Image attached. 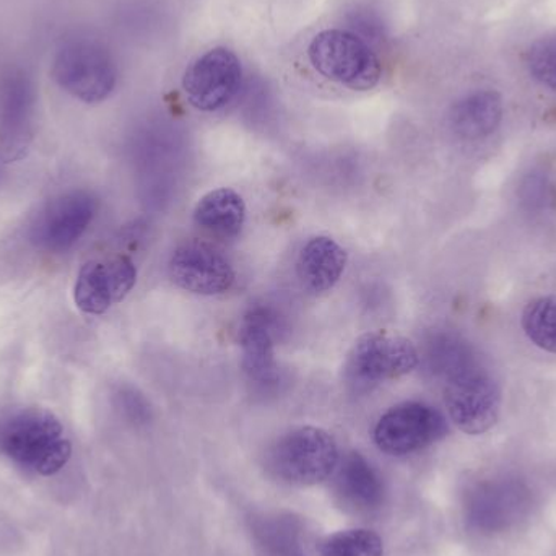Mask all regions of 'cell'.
Returning a JSON list of instances; mask_svg holds the SVG:
<instances>
[{"label":"cell","mask_w":556,"mask_h":556,"mask_svg":"<svg viewBox=\"0 0 556 556\" xmlns=\"http://www.w3.org/2000/svg\"><path fill=\"white\" fill-rule=\"evenodd\" d=\"M116 399L121 412L132 424H146L149 420V405H147L146 399L139 392L134 391L132 388H121Z\"/></svg>","instance_id":"obj_24"},{"label":"cell","mask_w":556,"mask_h":556,"mask_svg":"<svg viewBox=\"0 0 556 556\" xmlns=\"http://www.w3.org/2000/svg\"><path fill=\"white\" fill-rule=\"evenodd\" d=\"M276 330V314L261 306L251 307L240 327L244 371L251 381L264 388L278 382Z\"/></svg>","instance_id":"obj_14"},{"label":"cell","mask_w":556,"mask_h":556,"mask_svg":"<svg viewBox=\"0 0 556 556\" xmlns=\"http://www.w3.org/2000/svg\"><path fill=\"white\" fill-rule=\"evenodd\" d=\"M0 450L23 469L55 476L72 456L61 420L45 408H26L0 427Z\"/></svg>","instance_id":"obj_2"},{"label":"cell","mask_w":556,"mask_h":556,"mask_svg":"<svg viewBox=\"0 0 556 556\" xmlns=\"http://www.w3.org/2000/svg\"><path fill=\"white\" fill-rule=\"evenodd\" d=\"M98 199L88 191H68L46 202L28 228L29 243L48 254H64L75 247L93 222Z\"/></svg>","instance_id":"obj_7"},{"label":"cell","mask_w":556,"mask_h":556,"mask_svg":"<svg viewBox=\"0 0 556 556\" xmlns=\"http://www.w3.org/2000/svg\"><path fill=\"white\" fill-rule=\"evenodd\" d=\"M346 251L329 237L307 241L296 261V276L301 287L311 294L332 290L345 273Z\"/></svg>","instance_id":"obj_16"},{"label":"cell","mask_w":556,"mask_h":556,"mask_svg":"<svg viewBox=\"0 0 556 556\" xmlns=\"http://www.w3.org/2000/svg\"><path fill=\"white\" fill-rule=\"evenodd\" d=\"M194 222L199 228L217 238L238 237L247 222V204L230 188L215 189L195 205Z\"/></svg>","instance_id":"obj_18"},{"label":"cell","mask_w":556,"mask_h":556,"mask_svg":"<svg viewBox=\"0 0 556 556\" xmlns=\"http://www.w3.org/2000/svg\"><path fill=\"white\" fill-rule=\"evenodd\" d=\"M58 87L81 103L97 104L116 90V59L101 39L87 33H72L61 39L51 62Z\"/></svg>","instance_id":"obj_1"},{"label":"cell","mask_w":556,"mask_h":556,"mask_svg":"<svg viewBox=\"0 0 556 556\" xmlns=\"http://www.w3.org/2000/svg\"><path fill=\"white\" fill-rule=\"evenodd\" d=\"M320 556H384V544L368 529H349L329 535L320 545Z\"/></svg>","instance_id":"obj_21"},{"label":"cell","mask_w":556,"mask_h":556,"mask_svg":"<svg viewBox=\"0 0 556 556\" xmlns=\"http://www.w3.org/2000/svg\"><path fill=\"white\" fill-rule=\"evenodd\" d=\"M136 281V266L127 256L88 261L75 280V306L93 316L106 313L132 291Z\"/></svg>","instance_id":"obj_13"},{"label":"cell","mask_w":556,"mask_h":556,"mask_svg":"<svg viewBox=\"0 0 556 556\" xmlns=\"http://www.w3.org/2000/svg\"><path fill=\"white\" fill-rule=\"evenodd\" d=\"M243 67L231 49L214 48L189 64L182 90L195 110L214 113L227 106L241 88Z\"/></svg>","instance_id":"obj_11"},{"label":"cell","mask_w":556,"mask_h":556,"mask_svg":"<svg viewBox=\"0 0 556 556\" xmlns=\"http://www.w3.org/2000/svg\"><path fill=\"white\" fill-rule=\"evenodd\" d=\"M446 418L424 402H404L389 408L375 427L376 446L389 456H408L443 440Z\"/></svg>","instance_id":"obj_9"},{"label":"cell","mask_w":556,"mask_h":556,"mask_svg":"<svg viewBox=\"0 0 556 556\" xmlns=\"http://www.w3.org/2000/svg\"><path fill=\"white\" fill-rule=\"evenodd\" d=\"M424 359L428 371L444 381L477 366L472 346L453 332L431 333L425 343Z\"/></svg>","instance_id":"obj_19"},{"label":"cell","mask_w":556,"mask_h":556,"mask_svg":"<svg viewBox=\"0 0 556 556\" xmlns=\"http://www.w3.org/2000/svg\"><path fill=\"white\" fill-rule=\"evenodd\" d=\"M336 470V493L345 508L363 515L381 508L386 496L384 482L366 457L359 453L346 454Z\"/></svg>","instance_id":"obj_15"},{"label":"cell","mask_w":556,"mask_h":556,"mask_svg":"<svg viewBox=\"0 0 556 556\" xmlns=\"http://www.w3.org/2000/svg\"><path fill=\"white\" fill-rule=\"evenodd\" d=\"M168 273L176 287L202 296L227 293L237 280L230 261L217 248L202 241L176 248Z\"/></svg>","instance_id":"obj_12"},{"label":"cell","mask_w":556,"mask_h":556,"mask_svg":"<svg viewBox=\"0 0 556 556\" xmlns=\"http://www.w3.org/2000/svg\"><path fill=\"white\" fill-rule=\"evenodd\" d=\"M503 119V98L498 91L479 90L454 104L450 124L457 136L467 140L483 139L498 129Z\"/></svg>","instance_id":"obj_17"},{"label":"cell","mask_w":556,"mask_h":556,"mask_svg":"<svg viewBox=\"0 0 556 556\" xmlns=\"http://www.w3.org/2000/svg\"><path fill=\"white\" fill-rule=\"evenodd\" d=\"M296 532L290 519H266L257 526V545L264 556H304Z\"/></svg>","instance_id":"obj_22"},{"label":"cell","mask_w":556,"mask_h":556,"mask_svg":"<svg viewBox=\"0 0 556 556\" xmlns=\"http://www.w3.org/2000/svg\"><path fill=\"white\" fill-rule=\"evenodd\" d=\"M38 91L28 68L13 65L0 77V153L7 162L22 159L35 132Z\"/></svg>","instance_id":"obj_10"},{"label":"cell","mask_w":556,"mask_h":556,"mask_svg":"<svg viewBox=\"0 0 556 556\" xmlns=\"http://www.w3.org/2000/svg\"><path fill=\"white\" fill-rule=\"evenodd\" d=\"M311 65L327 80L355 91L379 84L382 65L371 46L349 29H324L307 48Z\"/></svg>","instance_id":"obj_3"},{"label":"cell","mask_w":556,"mask_h":556,"mask_svg":"<svg viewBox=\"0 0 556 556\" xmlns=\"http://www.w3.org/2000/svg\"><path fill=\"white\" fill-rule=\"evenodd\" d=\"M420 363L417 346L399 333L376 330L353 343L345 362V379L356 392H368L414 371Z\"/></svg>","instance_id":"obj_5"},{"label":"cell","mask_w":556,"mask_h":556,"mask_svg":"<svg viewBox=\"0 0 556 556\" xmlns=\"http://www.w3.org/2000/svg\"><path fill=\"white\" fill-rule=\"evenodd\" d=\"M522 329L539 349L556 353V296H541L525 307Z\"/></svg>","instance_id":"obj_20"},{"label":"cell","mask_w":556,"mask_h":556,"mask_svg":"<svg viewBox=\"0 0 556 556\" xmlns=\"http://www.w3.org/2000/svg\"><path fill=\"white\" fill-rule=\"evenodd\" d=\"M447 414L464 433L483 434L495 427L502 412V389L485 369L473 366L446 381Z\"/></svg>","instance_id":"obj_8"},{"label":"cell","mask_w":556,"mask_h":556,"mask_svg":"<svg viewBox=\"0 0 556 556\" xmlns=\"http://www.w3.org/2000/svg\"><path fill=\"white\" fill-rule=\"evenodd\" d=\"M532 505L534 493L525 480L516 476L490 477L467 492L464 518L477 534H503L525 521Z\"/></svg>","instance_id":"obj_6"},{"label":"cell","mask_w":556,"mask_h":556,"mask_svg":"<svg viewBox=\"0 0 556 556\" xmlns=\"http://www.w3.org/2000/svg\"><path fill=\"white\" fill-rule=\"evenodd\" d=\"M522 195H525V202H528L532 207L542 204L544 198H547V185H545L544 178L542 176H531L522 186Z\"/></svg>","instance_id":"obj_25"},{"label":"cell","mask_w":556,"mask_h":556,"mask_svg":"<svg viewBox=\"0 0 556 556\" xmlns=\"http://www.w3.org/2000/svg\"><path fill=\"white\" fill-rule=\"evenodd\" d=\"M340 453L332 434L323 428L301 427L278 438L267 464L274 476L290 485L309 486L336 472Z\"/></svg>","instance_id":"obj_4"},{"label":"cell","mask_w":556,"mask_h":556,"mask_svg":"<svg viewBox=\"0 0 556 556\" xmlns=\"http://www.w3.org/2000/svg\"><path fill=\"white\" fill-rule=\"evenodd\" d=\"M526 64L539 84L556 90V38L534 42L526 55Z\"/></svg>","instance_id":"obj_23"}]
</instances>
